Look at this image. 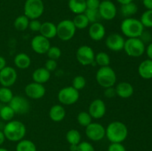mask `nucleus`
<instances>
[{
  "label": "nucleus",
  "instance_id": "nucleus-30",
  "mask_svg": "<svg viewBox=\"0 0 152 151\" xmlns=\"http://www.w3.org/2000/svg\"><path fill=\"white\" fill-rule=\"evenodd\" d=\"M73 23L77 29L78 30H83L88 28L90 22L88 19L86 17L85 13H81V14L76 15L75 17L73 19Z\"/></svg>",
  "mask_w": 152,
  "mask_h": 151
},
{
  "label": "nucleus",
  "instance_id": "nucleus-38",
  "mask_svg": "<svg viewBox=\"0 0 152 151\" xmlns=\"http://www.w3.org/2000/svg\"><path fill=\"white\" fill-rule=\"evenodd\" d=\"M46 54H47L48 59L57 61L61 57L62 51H61L60 48L56 46H50Z\"/></svg>",
  "mask_w": 152,
  "mask_h": 151
},
{
  "label": "nucleus",
  "instance_id": "nucleus-18",
  "mask_svg": "<svg viewBox=\"0 0 152 151\" xmlns=\"http://www.w3.org/2000/svg\"><path fill=\"white\" fill-rule=\"evenodd\" d=\"M105 26L101 22H95L91 24L88 28V34L90 38L94 41H99L103 39L105 36Z\"/></svg>",
  "mask_w": 152,
  "mask_h": 151
},
{
  "label": "nucleus",
  "instance_id": "nucleus-14",
  "mask_svg": "<svg viewBox=\"0 0 152 151\" xmlns=\"http://www.w3.org/2000/svg\"><path fill=\"white\" fill-rule=\"evenodd\" d=\"M17 80V72L13 68L6 66L0 70V84L2 87H10Z\"/></svg>",
  "mask_w": 152,
  "mask_h": 151
},
{
  "label": "nucleus",
  "instance_id": "nucleus-39",
  "mask_svg": "<svg viewBox=\"0 0 152 151\" xmlns=\"http://www.w3.org/2000/svg\"><path fill=\"white\" fill-rule=\"evenodd\" d=\"M77 151H95V148L88 142H81L77 145Z\"/></svg>",
  "mask_w": 152,
  "mask_h": 151
},
{
  "label": "nucleus",
  "instance_id": "nucleus-24",
  "mask_svg": "<svg viewBox=\"0 0 152 151\" xmlns=\"http://www.w3.org/2000/svg\"><path fill=\"white\" fill-rule=\"evenodd\" d=\"M15 66L21 70H25L31 66V59L28 54L25 53H20L16 55L13 59Z\"/></svg>",
  "mask_w": 152,
  "mask_h": 151
},
{
  "label": "nucleus",
  "instance_id": "nucleus-41",
  "mask_svg": "<svg viewBox=\"0 0 152 151\" xmlns=\"http://www.w3.org/2000/svg\"><path fill=\"white\" fill-rule=\"evenodd\" d=\"M58 67L57 62L56 60H53V59H48L45 63V68L49 71V72H53L56 70Z\"/></svg>",
  "mask_w": 152,
  "mask_h": 151
},
{
  "label": "nucleus",
  "instance_id": "nucleus-48",
  "mask_svg": "<svg viewBox=\"0 0 152 151\" xmlns=\"http://www.w3.org/2000/svg\"><path fill=\"white\" fill-rule=\"evenodd\" d=\"M5 136H4V133H3L2 130H0V146L4 144V142H5Z\"/></svg>",
  "mask_w": 152,
  "mask_h": 151
},
{
  "label": "nucleus",
  "instance_id": "nucleus-9",
  "mask_svg": "<svg viewBox=\"0 0 152 151\" xmlns=\"http://www.w3.org/2000/svg\"><path fill=\"white\" fill-rule=\"evenodd\" d=\"M77 61L83 66H88L94 63L95 53L93 49L88 45H82L76 52Z\"/></svg>",
  "mask_w": 152,
  "mask_h": 151
},
{
  "label": "nucleus",
  "instance_id": "nucleus-10",
  "mask_svg": "<svg viewBox=\"0 0 152 151\" xmlns=\"http://www.w3.org/2000/svg\"><path fill=\"white\" fill-rule=\"evenodd\" d=\"M88 139L93 142H99L105 137V127L97 122H91L85 130Z\"/></svg>",
  "mask_w": 152,
  "mask_h": 151
},
{
  "label": "nucleus",
  "instance_id": "nucleus-45",
  "mask_svg": "<svg viewBox=\"0 0 152 151\" xmlns=\"http://www.w3.org/2000/svg\"><path fill=\"white\" fill-rule=\"evenodd\" d=\"M142 4L147 10H152V0H142Z\"/></svg>",
  "mask_w": 152,
  "mask_h": 151
},
{
  "label": "nucleus",
  "instance_id": "nucleus-26",
  "mask_svg": "<svg viewBox=\"0 0 152 151\" xmlns=\"http://www.w3.org/2000/svg\"><path fill=\"white\" fill-rule=\"evenodd\" d=\"M138 11V7L133 1L128 4H123L120 7V13L123 17L130 18L136 14Z\"/></svg>",
  "mask_w": 152,
  "mask_h": 151
},
{
  "label": "nucleus",
  "instance_id": "nucleus-28",
  "mask_svg": "<svg viewBox=\"0 0 152 151\" xmlns=\"http://www.w3.org/2000/svg\"><path fill=\"white\" fill-rule=\"evenodd\" d=\"M30 19L25 15H20L15 19L13 26L18 31H25L28 28Z\"/></svg>",
  "mask_w": 152,
  "mask_h": 151
},
{
  "label": "nucleus",
  "instance_id": "nucleus-37",
  "mask_svg": "<svg viewBox=\"0 0 152 151\" xmlns=\"http://www.w3.org/2000/svg\"><path fill=\"white\" fill-rule=\"evenodd\" d=\"M86 85V79L83 76H77L72 81V87L78 91L84 89Z\"/></svg>",
  "mask_w": 152,
  "mask_h": 151
},
{
  "label": "nucleus",
  "instance_id": "nucleus-25",
  "mask_svg": "<svg viewBox=\"0 0 152 151\" xmlns=\"http://www.w3.org/2000/svg\"><path fill=\"white\" fill-rule=\"evenodd\" d=\"M68 5L70 10L75 15L84 13L87 9L86 0H69Z\"/></svg>",
  "mask_w": 152,
  "mask_h": 151
},
{
  "label": "nucleus",
  "instance_id": "nucleus-51",
  "mask_svg": "<svg viewBox=\"0 0 152 151\" xmlns=\"http://www.w3.org/2000/svg\"><path fill=\"white\" fill-rule=\"evenodd\" d=\"M0 151H9V150H8L6 149V148L0 147Z\"/></svg>",
  "mask_w": 152,
  "mask_h": 151
},
{
  "label": "nucleus",
  "instance_id": "nucleus-19",
  "mask_svg": "<svg viewBox=\"0 0 152 151\" xmlns=\"http://www.w3.org/2000/svg\"><path fill=\"white\" fill-rule=\"evenodd\" d=\"M116 94L122 99H129L134 94V87L127 81L119 82L115 86Z\"/></svg>",
  "mask_w": 152,
  "mask_h": 151
},
{
  "label": "nucleus",
  "instance_id": "nucleus-47",
  "mask_svg": "<svg viewBox=\"0 0 152 151\" xmlns=\"http://www.w3.org/2000/svg\"><path fill=\"white\" fill-rule=\"evenodd\" d=\"M6 64H7V62H6L5 59L3 56H0V70L5 68Z\"/></svg>",
  "mask_w": 152,
  "mask_h": 151
},
{
  "label": "nucleus",
  "instance_id": "nucleus-5",
  "mask_svg": "<svg viewBox=\"0 0 152 151\" xmlns=\"http://www.w3.org/2000/svg\"><path fill=\"white\" fill-rule=\"evenodd\" d=\"M44 10L45 5L42 0H26L24 4V15L30 20L39 19Z\"/></svg>",
  "mask_w": 152,
  "mask_h": 151
},
{
  "label": "nucleus",
  "instance_id": "nucleus-46",
  "mask_svg": "<svg viewBox=\"0 0 152 151\" xmlns=\"http://www.w3.org/2000/svg\"><path fill=\"white\" fill-rule=\"evenodd\" d=\"M145 51H146V54L148 56V59L152 60V43L147 46L146 49H145Z\"/></svg>",
  "mask_w": 152,
  "mask_h": 151
},
{
  "label": "nucleus",
  "instance_id": "nucleus-8",
  "mask_svg": "<svg viewBox=\"0 0 152 151\" xmlns=\"http://www.w3.org/2000/svg\"><path fill=\"white\" fill-rule=\"evenodd\" d=\"M57 98L61 105H72L80 99V93L72 86H67L59 90Z\"/></svg>",
  "mask_w": 152,
  "mask_h": 151
},
{
  "label": "nucleus",
  "instance_id": "nucleus-33",
  "mask_svg": "<svg viewBox=\"0 0 152 151\" xmlns=\"http://www.w3.org/2000/svg\"><path fill=\"white\" fill-rule=\"evenodd\" d=\"M92 117L89 114L88 112L86 111H81L78 113L77 117V120L78 124L82 127H86L88 125L92 122Z\"/></svg>",
  "mask_w": 152,
  "mask_h": 151
},
{
  "label": "nucleus",
  "instance_id": "nucleus-31",
  "mask_svg": "<svg viewBox=\"0 0 152 151\" xmlns=\"http://www.w3.org/2000/svg\"><path fill=\"white\" fill-rule=\"evenodd\" d=\"M94 62L100 68L101 67L109 66L110 64H111V58L108 53L101 51L95 55Z\"/></svg>",
  "mask_w": 152,
  "mask_h": 151
},
{
  "label": "nucleus",
  "instance_id": "nucleus-35",
  "mask_svg": "<svg viewBox=\"0 0 152 151\" xmlns=\"http://www.w3.org/2000/svg\"><path fill=\"white\" fill-rule=\"evenodd\" d=\"M85 15L88 19L89 22L91 24L95 23V22H99L101 20V16L99 15V10L98 9L96 10H93V9H86L85 11Z\"/></svg>",
  "mask_w": 152,
  "mask_h": 151
},
{
  "label": "nucleus",
  "instance_id": "nucleus-4",
  "mask_svg": "<svg viewBox=\"0 0 152 151\" xmlns=\"http://www.w3.org/2000/svg\"><path fill=\"white\" fill-rule=\"evenodd\" d=\"M96 81L104 89L114 87L117 82V74L114 70L110 66L101 67L96 71Z\"/></svg>",
  "mask_w": 152,
  "mask_h": 151
},
{
  "label": "nucleus",
  "instance_id": "nucleus-20",
  "mask_svg": "<svg viewBox=\"0 0 152 151\" xmlns=\"http://www.w3.org/2000/svg\"><path fill=\"white\" fill-rule=\"evenodd\" d=\"M50 78V72L45 67L37 68L32 73V79L34 82L44 84Z\"/></svg>",
  "mask_w": 152,
  "mask_h": 151
},
{
  "label": "nucleus",
  "instance_id": "nucleus-36",
  "mask_svg": "<svg viewBox=\"0 0 152 151\" xmlns=\"http://www.w3.org/2000/svg\"><path fill=\"white\" fill-rule=\"evenodd\" d=\"M140 21L144 28H152V10H147L141 16Z\"/></svg>",
  "mask_w": 152,
  "mask_h": 151
},
{
  "label": "nucleus",
  "instance_id": "nucleus-21",
  "mask_svg": "<svg viewBox=\"0 0 152 151\" xmlns=\"http://www.w3.org/2000/svg\"><path fill=\"white\" fill-rule=\"evenodd\" d=\"M48 114L50 120L54 122H59L65 118L66 115V111L62 105H54L50 108Z\"/></svg>",
  "mask_w": 152,
  "mask_h": 151
},
{
  "label": "nucleus",
  "instance_id": "nucleus-44",
  "mask_svg": "<svg viewBox=\"0 0 152 151\" xmlns=\"http://www.w3.org/2000/svg\"><path fill=\"white\" fill-rule=\"evenodd\" d=\"M104 96L105 98H108V99H111V98H114V96H117L116 94V90L115 87H107L105 88L104 90Z\"/></svg>",
  "mask_w": 152,
  "mask_h": 151
},
{
  "label": "nucleus",
  "instance_id": "nucleus-2",
  "mask_svg": "<svg viewBox=\"0 0 152 151\" xmlns=\"http://www.w3.org/2000/svg\"><path fill=\"white\" fill-rule=\"evenodd\" d=\"M3 133L6 139L10 142H18L24 139L26 134V127L19 120L7 121L3 127Z\"/></svg>",
  "mask_w": 152,
  "mask_h": 151
},
{
  "label": "nucleus",
  "instance_id": "nucleus-52",
  "mask_svg": "<svg viewBox=\"0 0 152 151\" xmlns=\"http://www.w3.org/2000/svg\"><path fill=\"white\" fill-rule=\"evenodd\" d=\"M101 1H107V0H101Z\"/></svg>",
  "mask_w": 152,
  "mask_h": 151
},
{
  "label": "nucleus",
  "instance_id": "nucleus-23",
  "mask_svg": "<svg viewBox=\"0 0 152 151\" xmlns=\"http://www.w3.org/2000/svg\"><path fill=\"white\" fill-rule=\"evenodd\" d=\"M138 73L144 79L152 78V60L145 59L140 64L138 67Z\"/></svg>",
  "mask_w": 152,
  "mask_h": 151
},
{
  "label": "nucleus",
  "instance_id": "nucleus-12",
  "mask_svg": "<svg viewBox=\"0 0 152 151\" xmlns=\"http://www.w3.org/2000/svg\"><path fill=\"white\" fill-rule=\"evenodd\" d=\"M16 114H26L30 110V103L26 98L22 96H13L8 104Z\"/></svg>",
  "mask_w": 152,
  "mask_h": 151
},
{
  "label": "nucleus",
  "instance_id": "nucleus-27",
  "mask_svg": "<svg viewBox=\"0 0 152 151\" xmlns=\"http://www.w3.org/2000/svg\"><path fill=\"white\" fill-rule=\"evenodd\" d=\"M66 141L70 145H78L82 142V136L80 132L76 129H71L65 135Z\"/></svg>",
  "mask_w": 152,
  "mask_h": 151
},
{
  "label": "nucleus",
  "instance_id": "nucleus-3",
  "mask_svg": "<svg viewBox=\"0 0 152 151\" xmlns=\"http://www.w3.org/2000/svg\"><path fill=\"white\" fill-rule=\"evenodd\" d=\"M120 30L128 38H140L143 33L144 27L139 19L130 17L122 21Z\"/></svg>",
  "mask_w": 152,
  "mask_h": 151
},
{
  "label": "nucleus",
  "instance_id": "nucleus-22",
  "mask_svg": "<svg viewBox=\"0 0 152 151\" xmlns=\"http://www.w3.org/2000/svg\"><path fill=\"white\" fill-rule=\"evenodd\" d=\"M40 35L43 36L48 39H50L56 36V25L51 22H45L42 23L40 28Z\"/></svg>",
  "mask_w": 152,
  "mask_h": 151
},
{
  "label": "nucleus",
  "instance_id": "nucleus-6",
  "mask_svg": "<svg viewBox=\"0 0 152 151\" xmlns=\"http://www.w3.org/2000/svg\"><path fill=\"white\" fill-rule=\"evenodd\" d=\"M123 50L128 56L137 58L143 54L145 51V46L143 41L140 38H128L125 41Z\"/></svg>",
  "mask_w": 152,
  "mask_h": 151
},
{
  "label": "nucleus",
  "instance_id": "nucleus-34",
  "mask_svg": "<svg viewBox=\"0 0 152 151\" xmlns=\"http://www.w3.org/2000/svg\"><path fill=\"white\" fill-rule=\"evenodd\" d=\"M13 97V91L10 87H0V102L4 104H9Z\"/></svg>",
  "mask_w": 152,
  "mask_h": 151
},
{
  "label": "nucleus",
  "instance_id": "nucleus-32",
  "mask_svg": "<svg viewBox=\"0 0 152 151\" xmlns=\"http://www.w3.org/2000/svg\"><path fill=\"white\" fill-rule=\"evenodd\" d=\"M16 115L13 110L9 105H4L0 109V118L4 121H10L13 120Z\"/></svg>",
  "mask_w": 152,
  "mask_h": 151
},
{
  "label": "nucleus",
  "instance_id": "nucleus-11",
  "mask_svg": "<svg viewBox=\"0 0 152 151\" xmlns=\"http://www.w3.org/2000/svg\"><path fill=\"white\" fill-rule=\"evenodd\" d=\"M98 10L101 19L106 21L113 20L116 17L117 13V7L111 0L101 1Z\"/></svg>",
  "mask_w": 152,
  "mask_h": 151
},
{
  "label": "nucleus",
  "instance_id": "nucleus-1",
  "mask_svg": "<svg viewBox=\"0 0 152 151\" xmlns=\"http://www.w3.org/2000/svg\"><path fill=\"white\" fill-rule=\"evenodd\" d=\"M128 135L127 126L122 121H112L105 128V136L111 143H123L127 139Z\"/></svg>",
  "mask_w": 152,
  "mask_h": 151
},
{
  "label": "nucleus",
  "instance_id": "nucleus-50",
  "mask_svg": "<svg viewBox=\"0 0 152 151\" xmlns=\"http://www.w3.org/2000/svg\"><path fill=\"white\" fill-rule=\"evenodd\" d=\"M69 149L71 151H77V145H70Z\"/></svg>",
  "mask_w": 152,
  "mask_h": 151
},
{
  "label": "nucleus",
  "instance_id": "nucleus-13",
  "mask_svg": "<svg viewBox=\"0 0 152 151\" xmlns=\"http://www.w3.org/2000/svg\"><path fill=\"white\" fill-rule=\"evenodd\" d=\"M126 39L120 33H113L109 34L105 38V45L108 50L114 52L121 51L124 48Z\"/></svg>",
  "mask_w": 152,
  "mask_h": 151
},
{
  "label": "nucleus",
  "instance_id": "nucleus-29",
  "mask_svg": "<svg viewBox=\"0 0 152 151\" xmlns=\"http://www.w3.org/2000/svg\"><path fill=\"white\" fill-rule=\"evenodd\" d=\"M16 151H37V146L31 140L22 139L17 142Z\"/></svg>",
  "mask_w": 152,
  "mask_h": 151
},
{
  "label": "nucleus",
  "instance_id": "nucleus-7",
  "mask_svg": "<svg viewBox=\"0 0 152 151\" xmlns=\"http://www.w3.org/2000/svg\"><path fill=\"white\" fill-rule=\"evenodd\" d=\"M77 28L72 20L64 19L56 25V36L63 41H68L74 36Z\"/></svg>",
  "mask_w": 152,
  "mask_h": 151
},
{
  "label": "nucleus",
  "instance_id": "nucleus-49",
  "mask_svg": "<svg viewBox=\"0 0 152 151\" xmlns=\"http://www.w3.org/2000/svg\"><path fill=\"white\" fill-rule=\"evenodd\" d=\"M116 1H117L118 3H120L121 5H123V4H128V3L132 2L133 0H116Z\"/></svg>",
  "mask_w": 152,
  "mask_h": 151
},
{
  "label": "nucleus",
  "instance_id": "nucleus-43",
  "mask_svg": "<svg viewBox=\"0 0 152 151\" xmlns=\"http://www.w3.org/2000/svg\"><path fill=\"white\" fill-rule=\"evenodd\" d=\"M101 0H86V7L87 9L96 10L99 8Z\"/></svg>",
  "mask_w": 152,
  "mask_h": 151
},
{
  "label": "nucleus",
  "instance_id": "nucleus-40",
  "mask_svg": "<svg viewBox=\"0 0 152 151\" xmlns=\"http://www.w3.org/2000/svg\"><path fill=\"white\" fill-rule=\"evenodd\" d=\"M42 26V22L38 19H32L30 20L28 28L33 32H39Z\"/></svg>",
  "mask_w": 152,
  "mask_h": 151
},
{
  "label": "nucleus",
  "instance_id": "nucleus-15",
  "mask_svg": "<svg viewBox=\"0 0 152 151\" xmlns=\"http://www.w3.org/2000/svg\"><path fill=\"white\" fill-rule=\"evenodd\" d=\"M50 46V40L40 34L35 36L31 41V48L37 54H46Z\"/></svg>",
  "mask_w": 152,
  "mask_h": 151
},
{
  "label": "nucleus",
  "instance_id": "nucleus-16",
  "mask_svg": "<svg viewBox=\"0 0 152 151\" xmlns=\"http://www.w3.org/2000/svg\"><path fill=\"white\" fill-rule=\"evenodd\" d=\"M25 93L29 99L37 100L44 97L46 89L43 84L33 81L25 86Z\"/></svg>",
  "mask_w": 152,
  "mask_h": 151
},
{
  "label": "nucleus",
  "instance_id": "nucleus-42",
  "mask_svg": "<svg viewBox=\"0 0 152 151\" xmlns=\"http://www.w3.org/2000/svg\"><path fill=\"white\" fill-rule=\"evenodd\" d=\"M108 151H127L122 143H111L108 147Z\"/></svg>",
  "mask_w": 152,
  "mask_h": 151
},
{
  "label": "nucleus",
  "instance_id": "nucleus-17",
  "mask_svg": "<svg viewBox=\"0 0 152 151\" xmlns=\"http://www.w3.org/2000/svg\"><path fill=\"white\" fill-rule=\"evenodd\" d=\"M88 113L94 119H100L106 113V105L103 100L99 99L92 101L88 107Z\"/></svg>",
  "mask_w": 152,
  "mask_h": 151
}]
</instances>
